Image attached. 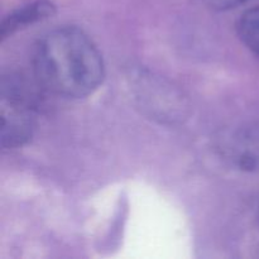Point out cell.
<instances>
[{
  "label": "cell",
  "mask_w": 259,
  "mask_h": 259,
  "mask_svg": "<svg viewBox=\"0 0 259 259\" xmlns=\"http://www.w3.org/2000/svg\"><path fill=\"white\" fill-rule=\"evenodd\" d=\"M222 152L240 171L259 172V128H243L228 136L222 143Z\"/></svg>",
  "instance_id": "3"
},
{
  "label": "cell",
  "mask_w": 259,
  "mask_h": 259,
  "mask_svg": "<svg viewBox=\"0 0 259 259\" xmlns=\"http://www.w3.org/2000/svg\"><path fill=\"white\" fill-rule=\"evenodd\" d=\"M34 72L50 93L81 99L101 85L105 66L100 51L85 32L63 27L39 40L34 53Z\"/></svg>",
  "instance_id": "1"
},
{
  "label": "cell",
  "mask_w": 259,
  "mask_h": 259,
  "mask_svg": "<svg viewBox=\"0 0 259 259\" xmlns=\"http://www.w3.org/2000/svg\"><path fill=\"white\" fill-rule=\"evenodd\" d=\"M238 33L248 50L259 58V5L242 15L238 22Z\"/></svg>",
  "instance_id": "5"
},
{
  "label": "cell",
  "mask_w": 259,
  "mask_h": 259,
  "mask_svg": "<svg viewBox=\"0 0 259 259\" xmlns=\"http://www.w3.org/2000/svg\"><path fill=\"white\" fill-rule=\"evenodd\" d=\"M55 12L56 7L48 0H37L14 10L3 19L2 30H0L2 39L10 37L18 30L27 28L28 25L48 19L55 14Z\"/></svg>",
  "instance_id": "4"
},
{
  "label": "cell",
  "mask_w": 259,
  "mask_h": 259,
  "mask_svg": "<svg viewBox=\"0 0 259 259\" xmlns=\"http://www.w3.org/2000/svg\"><path fill=\"white\" fill-rule=\"evenodd\" d=\"M35 100L24 81H2V147L17 148L32 137L35 124Z\"/></svg>",
  "instance_id": "2"
},
{
  "label": "cell",
  "mask_w": 259,
  "mask_h": 259,
  "mask_svg": "<svg viewBox=\"0 0 259 259\" xmlns=\"http://www.w3.org/2000/svg\"><path fill=\"white\" fill-rule=\"evenodd\" d=\"M205 2H206L207 7L211 8L212 10L224 12V10L235 9V8L248 3L249 0H205Z\"/></svg>",
  "instance_id": "6"
}]
</instances>
